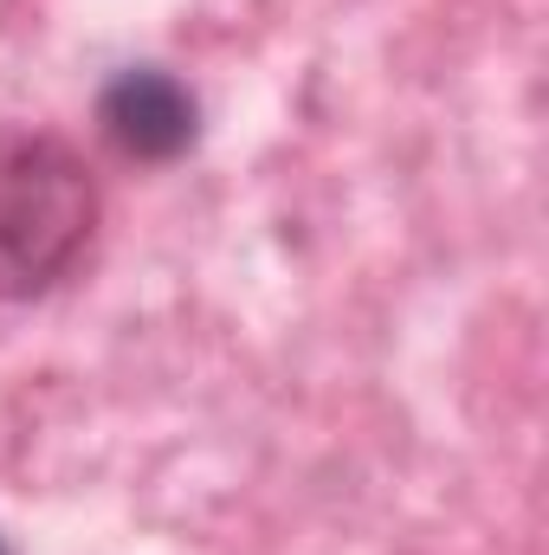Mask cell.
Listing matches in <instances>:
<instances>
[{"label": "cell", "instance_id": "6da1fadb", "mask_svg": "<svg viewBox=\"0 0 549 555\" xmlns=\"http://www.w3.org/2000/svg\"><path fill=\"white\" fill-rule=\"evenodd\" d=\"M104 175L85 142L46 124H0V310L39 304L91 266Z\"/></svg>", "mask_w": 549, "mask_h": 555}, {"label": "cell", "instance_id": "3957f363", "mask_svg": "<svg viewBox=\"0 0 549 555\" xmlns=\"http://www.w3.org/2000/svg\"><path fill=\"white\" fill-rule=\"evenodd\" d=\"M0 555H13V550H7V537H0Z\"/></svg>", "mask_w": 549, "mask_h": 555}, {"label": "cell", "instance_id": "7a4b0ae2", "mask_svg": "<svg viewBox=\"0 0 549 555\" xmlns=\"http://www.w3.org/2000/svg\"><path fill=\"white\" fill-rule=\"evenodd\" d=\"M91 124L104 149L130 168H175L201 149V98L181 72L168 65H117L98 85Z\"/></svg>", "mask_w": 549, "mask_h": 555}]
</instances>
